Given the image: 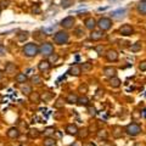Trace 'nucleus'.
<instances>
[{
	"label": "nucleus",
	"instance_id": "48",
	"mask_svg": "<svg viewBox=\"0 0 146 146\" xmlns=\"http://www.w3.org/2000/svg\"><path fill=\"white\" fill-rule=\"evenodd\" d=\"M110 3H117V1H121V0H108Z\"/></svg>",
	"mask_w": 146,
	"mask_h": 146
},
{
	"label": "nucleus",
	"instance_id": "4",
	"mask_svg": "<svg viewBox=\"0 0 146 146\" xmlns=\"http://www.w3.org/2000/svg\"><path fill=\"white\" fill-rule=\"evenodd\" d=\"M112 26H113L112 20L111 18H108V17H101L98 21V27L100 28V31H102V32L110 31L112 28Z\"/></svg>",
	"mask_w": 146,
	"mask_h": 146
},
{
	"label": "nucleus",
	"instance_id": "28",
	"mask_svg": "<svg viewBox=\"0 0 146 146\" xmlns=\"http://www.w3.org/2000/svg\"><path fill=\"white\" fill-rule=\"evenodd\" d=\"M74 5V0H61V7L62 9H70L71 6Z\"/></svg>",
	"mask_w": 146,
	"mask_h": 146
},
{
	"label": "nucleus",
	"instance_id": "36",
	"mask_svg": "<svg viewBox=\"0 0 146 146\" xmlns=\"http://www.w3.org/2000/svg\"><path fill=\"white\" fill-rule=\"evenodd\" d=\"M74 34H76L77 38H82V36H84V31H83V28H77V29L74 31Z\"/></svg>",
	"mask_w": 146,
	"mask_h": 146
},
{
	"label": "nucleus",
	"instance_id": "34",
	"mask_svg": "<svg viewBox=\"0 0 146 146\" xmlns=\"http://www.w3.org/2000/svg\"><path fill=\"white\" fill-rule=\"evenodd\" d=\"M29 99L32 100V101H35V102H38L39 100H40V95L38 94V93H32L31 95H29Z\"/></svg>",
	"mask_w": 146,
	"mask_h": 146
},
{
	"label": "nucleus",
	"instance_id": "10",
	"mask_svg": "<svg viewBox=\"0 0 146 146\" xmlns=\"http://www.w3.org/2000/svg\"><path fill=\"white\" fill-rule=\"evenodd\" d=\"M105 56H106V60L110 61V62H115V61L118 60V52L113 49L107 50L106 54H105Z\"/></svg>",
	"mask_w": 146,
	"mask_h": 146
},
{
	"label": "nucleus",
	"instance_id": "46",
	"mask_svg": "<svg viewBox=\"0 0 146 146\" xmlns=\"http://www.w3.org/2000/svg\"><path fill=\"white\" fill-rule=\"evenodd\" d=\"M7 4H10V0H6V1H4V3H3V6H5V7H6V6H7Z\"/></svg>",
	"mask_w": 146,
	"mask_h": 146
},
{
	"label": "nucleus",
	"instance_id": "3",
	"mask_svg": "<svg viewBox=\"0 0 146 146\" xmlns=\"http://www.w3.org/2000/svg\"><path fill=\"white\" fill-rule=\"evenodd\" d=\"M125 133L129 136H138L141 133V127L138 123H130L125 127Z\"/></svg>",
	"mask_w": 146,
	"mask_h": 146
},
{
	"label": "nucleus",
	"instance_id": "30",
	"mask_svg": "<svg viewBox=\"0 0 146 146\" xmlns=\"http://www.w3.org/2000/svg\"><path fill=\"white\" fill-rule=\"evenodd\" d=\"M131 52H139L141 50V42H136L134 44H131V46L129 48Z\"/></svg>",
	"mask_w": 146,
	"mask_h": 146
},
{
	"label": "nucleus",
	"instance_id": "29",
	"mask_svg": "<svg viewBox=\"0 0 146 146\" xmlns=\"http://www.w3.org/2000/svg\"><path fill=\"white\" fill-rule=\"evenodd\" d=\"M77 101H78V96H77L76 94H70L66 98V102L67 104H77Z\"/></svg>",
	"mask_w": 146,
	"mask_h": 146
},
{
	"label": "nucleus",
	"instance_id": "52",
	"mask_svg": "<svg viewBox=\"0 0 146 146\" xmlns=\"http://www.w3.org/2000/svg\"><path fill=\"white\" fill-rule=\"evenodd\" d=\"M0 13H1V9H0Z\"/></svg>",
	"mask_w": 146,
	"mask_h": 146
},
{
	"label": "nucleus",
	"instance_id": "6",
	"mask_svg": "<svg viewBox=\"0 0 146 146\" xmlns=\"http://www.w3.org/2000/svg\"><path fill=\"white\" fill-rule=\"evenodd\" d=\"M74 23H76V18L73 17V16H67V17H65V18H63V20L60 22L61 27H62V28H65V29H71V28H73Z\"/></svg>",
	"mask_w": 146,
	"mask_h": 146
},
{
	"label": "nucleus",
	"instance_id": "35",
	"mask_svg": "<svg viewBox=\"0 0 146 146\" xmlns=\"http://www.w3.org/2000/svg\"><path fill=\"white\" fill-rule=\"evenodd\" d=\"M28 135H29V138H32V139H33V138H38V136H39V131L36 129H31Z\"/></svg>",
	"mask_w": 146,
	"mask_h": 146
},
{
	"label": "nucleus",
	"instance_id": "33",
	"mask_svg": "<svg viewBox=\"0 0 146 146\" xmlns=\"http://www.w3.org/2000/svg\"><path fill=\"white\" fill-rule=\"evenodd\" d=\"M63 104H65V102H63V99L62 98H58L56 100V102L54 104V106L56 107V108H61V107H63Z\"/></svg>",
	"mask_w": 146,
	"mask_h": 146
},
{
	"label": "nucleus",
	"instance_id": "27",
	"mask_svg": "<svg viewBox=\"0 0 146 146\" xmlns=\"http://www.w3.org/2000/svg\"><path fill=\"white\" fill-rule=\"evenodd\" d=\"M56 145V139L52 136H46L44 140V146H55Z\"/></svg>",
	"mask_w": 146,
	"mask_h": 146
},
{
	"label": "nucleus",
	"instance_id": "42",
	"mask_svg": "<svg viewBox=\"0 0 146 146\" xmlns=\"http://www.w3.org/2000/svg\"><path fill=\"white\" fill-rule=\"evenodd\" d=\"M3 55H6V49L1 45V46H0V56H3Z\"/></svg>",
	"mask_w": 146,
	"mask_h": 146
},
{
	"label": "nucleus",
	"instance_id": "19",
	"mask_svg": "<svg viewBox=\"0 0 146 146\" xmlns=\"http://www.w3.org/2000/svg\"><path fill=\"white\" fill-rule=\"evenodd\" d=\"M16 70H17V67H16V65L13 62H6V65H5V73H7V74H13Z\"/></svg>",
	"mask_w": 146,
	"mask_h": 146
},
{
	"label": "nucleus",
	"instance_id": "5",
	"mask_svg": "<svg viewBox=\"0 0 146 146\" xmlns=\"http://www.w3.org/2000/svg\"><path fill=\"white\" fill-rule=\"evenodd\" d=\"M54 52V45L49 42H43L42 45L39 46V54L43 56H50Z\"/></svg>",
	"mask_w": 146,
	"mask_h": 146
},
{
	"label": "nucleus",
	"instance_id": "1",
	"mask_svg": "<svg viewBox=\"0 0 146 146\" xmlns=\"http://www.w3.org/2000/svg\"><path fill=\"white\" fill-rule=\"evenodd\" d=\"M22 52L26 57H34L39 54V46L35 43H28L22 48Z\"/></svg>",
	"mask_w": 146,
	"mask_h": 146
},
{
	"label": "nucleus",
	"instance_id": "32",
	"mask_svg": "<svg viewBox=\"0 0 146 146\" xmlns=\"http://www.w3.org/2000/svg\"><path fill=\"white\" fill-rule=\"evenodd\" d=\"M54 133H55V128H54V127H48V128H45L44 131H43V134H44L45 136H50V135L54 134Z\"/></svg>",
	"mask_w": 146,
	"mask_h": 146
},
{
	"label": "nucleus",
	"instance_id": "18",
	"mask_svg": "<svg viewBox=\"0 0 146 146\" xmlns=\"http://www.w3.org/2000/svg\"><path fill=\"white\" fill-rule=\"evenodd\" d=\"M28 38H29V32H28V31H20V32H18V34H17L18 42L23 43V42H26V40L28 39Z\"/></svg>",
	"mask_w": 146,
	"mask_h": 146
},
{
	"label": "nucleus",
	"instance_id": "15",
	"mask_svg": "<svg viewBox=\"0 0 146 146\" xmlns=\"http://www.w3.org/2000/svg\"><path fill=\"white\" fill-rule=\"evenodd\" d=\"M68 74L70 76H73V77H78V76H80V73H82V68H80V66H78V65H73L70 70H68Z\"/></svg>",
	"mask_w": 146,
	"mask_h": 146
},
{
	"label": "nucleus",
	"instance_id": "13",
	"mask_svg": "<svg viewBox=\"0 0 146 146\" xmlns=\"http://www.w3.org/2000/svg\"><path fill=\"white\" fill-rule=\"evenodd\" d=\"M51 67V63H50L48 60H42L39 63H38V70L40 72H48Z\"/></svg>",
	"mask_w": 146,
	"mask_h": 146
},
{
	"label": "nucleus",
	"instance_id": "31",
	"mask_svg": "<svg viewBox=\"0 0 146 146\" xmlns=\"http://www.w3.org/2000/svg\"><path fill=\"white\" fill-rule=\"evenodd\" d=\"M58 60H60V56H58V54H55V52H52V54L48 57V61H49L50 63H56Z\"/></svg>",
	"mask_w": 146,
	"mask_h": 146
},
{
	"label": "nucleus",
	"instance_id": "37",
	"mask_svg": "<svg viewBox=\"0 0 146 146\" xmlns=\"http://www.w3.org/2000/svg\"><path fill=\"white\" fill-rule=\"evenodd\" d=\"M139 71L146 72V61H141V62L139 63Z\"/></svg>",
	"mask_w": 146,
	"mask_h": 146
},
{
	"label": "nucleus",
	"instance_id": "24",
	"mask_svg": "<svg viewBox=\"0 0 146 146\" xmlns=\"http://www.w3.org/2000/svg\"><path fill=\"white\" fill-rule=\"evenodd\" d=\"M31 83L33 85H40L43 83V78L39 74H34L31 77Z\"/></svg>",
	"mask_w": 146,
	"mask_h": 146
},
{
	"label": "nucleus",
	"instance_id": "41",
	"mask_svg": "<svg viewBox=\"0 0 146 146\" xmlns=\"http://www.w3.org/2000/svg\"><path fill=\"white\" fill-rule=\"evenodd\" d=\"M88 108H89V113H90V115H95V113H96V110H95V107L88 106Z\"/></svg>",
	"mask_w": 146,
	"mask_h": 146
},
{
	"label": "nucleus",
	"instance_id": "49",
	"mask_svg": "<svg viewBox=\"0 0 146 146\" xmlns=\"http://www.w3.org/2000/svg\"><path fill=\"white\" fill-rule=\"evenodd\" d=\"M141 116H143V117H146V110H144V111H143V115H141Z\"/></svg>",
	"mask_w": 146,
	"mask_h": 146
},
{
	"label": "nucleus",
	"instance_id": "26",
	"mask_svg": "<svg viewBox=\"0 0 146 146\" xmlns=\"http://www.w3.org/2000/svg\"><path fill=\"white\" fill-rule=\"evenodd\" d=\"M89 99L85 96V95H83V96L78 98V101H77V105H79V106H89Z\"/></svg>",
	"mask_w": 146,
	"mask_h": 146
},
{
	"label": "nucleus",
	"instance_id": "14",
	"mask_svg": "<svg viewBox=\"0 0 146 146\" xmlns=\"http://www.w3.org/2000/svg\"><path fill=\"white\" fill-rule=\"evenodd\" d=\"M6 135L10 139H18V136H20V130H18V128L12 127L6 131Z\"/></svg>",
	"mask_w": 146,
	"mask_h": 146
},
{
	"label": "nucleus",
	"instance_id": "2",
	"mask_svg": "<svg viewBox=\"0 0 146 146\" xmlns=\"http://www.w3.org/2000/svg\"><path fill=\"white\" fill-rule=\"evenodd\" d=\"M54 42L58 45L67 44L70 42V34H68L66 31H57L54 35Z\"/></svg>",
	"mask_w": 146,
	"mask_h": 146
},
{
	"label": "nucleus",
	"instance_id": "21",
	"mask_svg": "<svg viewBox=\"0 0 146 146\" xmlns=\"http://www.w3.org/2000/svg\"><path fill=\"white\" fill-rule=\"evenodd\" d=\"M108 83H110V85H111L112 88H119L122 82H121V79L118 78V77H112V78L108 79Z\"/></svg>",
	"mask_w": 146,
	"mask_h": 146
},
{
	"label": "nucleus",
	"instance_id": "23",
	"mask_svg": "<svg viewBox=\"0 0 146 146\" xmlns=\"http://www.w3.org/2000/svg\"><path fill=\"white\" fill-rule=\"evenodd\" d=\"M15 80L17 82V83H20V84H25L26 82H27L26 73H17L16 77H15Z\"/></svg>",
	"mask_w": 146,
	"mask_h": 146
},
{
	"label": "nucleus",
	"instance_id": "45",
	"mask_svg": "<svg viewBox=\"0 0 146 146\" xmlns=\"http://www.w3.org/2000/svg\"><path fill=\"white\" fill-rule=\"evenodd\" d=\"M83 146H95V145H94L93 143H84Z\"/></svg>",
	"mask_w": 146,
	"mask_h": 146
},
{
	"label": "nucleus",
	"instance_id": "11",
	"mask_svg": "<svg viewBox=\"0 0 146 146\" xmlns=\"http://www.w3.org/2000/svg\"><path fill=\"white\" fill-rule=\"evenodd\" d=\"M125 15H127V9H118V10L111 12V17L116 18V20H121V18L125 17Z\"/></svg>",
	"mask_w": 146,
	"mask_h": 146
},
{
	"label": "nucleus",
	"instance_id": "8",
	"mask_svg": "<svg viewBox=\"0 0 146 146\" xmlns=\"http://www.w3.org/2000/svg\"><path fill=\"white\" fill-rule=\"evenodd\" d=\"M84 25H85V28H86V29H89L90 32H93V31H95V28L98 27V22H96V20H95V18L88 17V18H86V20L84 21Z\"/></svg>",
	"mask_w": 146,
	"mask_h": 146
},
{
	"label": "nucleus",
	"instance_id": "40",
	"mask_svg": "<svg viewBox=\"0 0 146 146\" xmlns=\"http://www.w3.org/2000/svg\"><path fill=\"white\" fill-rule=\"evenodd\" d=\"M95 51H96L99 55H102V52H104V46H102V45H99V46L95 48Z\"/></svg>",
	"mask_w": 146,
	"mask_h": 146
},
{
	"label": "nucleus",
	"instance_id": "22",
	"mask_svg": "<svg viewBox=\"0 0 146 146\" xmlns=\"http://www.w3.org/2000/svg\"><path fill=\"white\" fill-rule=\"evenodd\" d=\"M112 135L115 136L116 139H119L121 136L123 135L122 128H121V127H118V125H115V127H113V129H112Z\"/></svg>",
	"mask_w": 146,
	"mask_h": 146
},
{
	"label": "nucleus",
	"instance_id": "17",
	"mask_svg": "<svg viewBox=\"0 0 146 146\" xmlns=\"http://www.w3.org/2000/svg\"><path fill=\"white\" fill-rule=\"evenodd\" d=\"M136 11H138L140 15H146V0H140V1L136 4Z\"/></svg>",
	"mask_w": 146,
	"mask_h": 146
},
{
	"label": "nucleus",
	"instance_id": "16",
	"mask_svg": "<svg viewBox=\"0 0 146 146\" xmlns=\"http://www.w3.org/2000/svg\"><path fill=\"white\" fill-rule=\"evenodd\" d=\"M66 133L68 134V135H77L78 134V131H79V129H78V127H77L76 124H68V125H66Z\"/></svg>",
	"mask_w": 146,
	"mask_h": 146
},
{
	"label": "nucleus",
	"instance_id": "9",
	"mask_svg": "<svg viewBox=\"0 0 146 146\" xmlns=\"http://www.w3.org/2000/svg\"><path fill=\"white\" fill-rule=\"evenodd\" d=\"M104 36H105V33L100 29H95L93 32H90V40H93V42H99Z\"/></svg>",
	"mask_w": 146,
	"mask_h": 146
},
{
	"label": "nucleus",
	"instance_id": "20",
	"mask_svg": "<svg viewBox=\"0 0 146 146\" xmlns=\"http://www.w3.org/2000/svg\"><path fill=\"white\" fill-rule=\"evenodd\" d=\"M21 93L23 94V95H26V96H29V95L33 93V89H32V85H29V84H22V86H21Z\"/></svg>",
	"mask_w": 146,
	"mask_h": 146
},
{
	"label": "nucleus",
	"instance_id": "50",
	"mask_svg": "<svg viewBox=\"0 0 146 146\" xmlns=\"http://www.w3.org/2000/svg\"><path fill=\"white\" fill-rule=\"evenodd\" d=\"M71 146H79V145H78V143H77V141H74V144H72Z\"/></svg>",
	"mask_w": 146,
	"mask_h": 146
},
{
	"label": "nucleus",
	"instance_id": "39",
	"mask_svg": "<svg viewBox=\"0 0 146 146\" xmlns=\"http://www.w3.org/2000/svg\"><path fill=\"white\" fill-rule=\"evenodd\" d=\"M98 136H99V138H104V139H106V138H107V133H106V130H100L99 133H98Z\"/></svg>",
	"mask_w": 146,
	"mask_h": 146
},
{
	"label": "nucleus",
	"instance_id": "38",
	"mask_svg": "<svg viewBox=\"0 0 146 146\" xmlns=\"http://www.w3.org/2000/svg\"><path fill=\"white\" fill-rule=\"evenodd\" d=\"M32 12H33V13H40V12H42V10H40L39 5H34V6H32Z\"/></svg>",
	"mask_w": 146,
	"mask_h": 146
},
{
	"label": "nucleus",
	"instance_id": "7",
	"mask_svg": "<svg viewBox=\"0 0 146 146\" xmlns=\"http://www.w3.org/2000/svg\"><path fill=\"white\" fill-rule=\"evenodd\" d=\"M119 33L123 36H129V35H133L134 34V28L131 27L130 25H123L119 27Z\"/></svg>",
	"mask_w": 146,
	"mask_h": 146
},
{
	"label": "nucleus",
	"instance_id": "47",
	"mask_svg": "<svg viewBox=\"0 0 146 146\" xmlns=\"http://www.w3.org/2000/svg\"><path fill=\"white\" fill-rule=\"evenodd\" d=\"M3 77H4V71H1V70H0V80L3 79Z\"/></svg>",
	"mask_w": 146,
	"mask_h": 146
},
{
	"label": "nucleus",
	"instance_id": "12",
	"mask_svg": "<svg viewBox=\"0 0 146 146\" xmlns=\"http://www.w3.org/2000/svg\"><path fill=\"white\" fill-rule=\"evenodd\" d=\"M104 74L108 77V78H112V77H116L117 74V70L115 67H112V66H107V67H104Z\"/></svg>",
	"mask_w": 146,
	"mask_h": 146
},
{
	"label": "nucleus",
	"instance_id": "44",
	"mask_svg": "<svg viewBox=\"0 0 146 146\" xmlns=\"http://www.w3.org/2000/svg\"><path fill=\"white\" fill-rule=\"evenodd\" d=\"M104 95V90H101V89H100V90H98V94H96V98H100V95Z\"/></svg>",
	"mask_w": 146,
	"mask_h": 146
},
{
	"label": "nucleus",
	"instance_id": "51",
	"mask_svg": "<svg viewBox=\"0 0 146 146\" xmlns=\"http://www.w3.org/2000/svg\"><path fill=\"white\" fill-rule=\"evenodd\" d=\"M1 45H3V43H1V39H0V46H1Z\"/></svg>",
	"mask_w": 146,
	"mask_h": 146
},
{
	"label": "nucleus",
	"instance_id": "43",
	"mask_svg": "<svg viewBox=\"0 0 146 146\" xmlns=\"http://www.w3.org/2000/svg\"><path fill=\"white\" fill-rule=\"evenodd\" d=\"M86 89H88V86H86V85H80L79 86V91H82V90H84V91H86Z\"/></svg>",
	"mask_w": 146,
	"mask_h": 146
},
{
	"label": "nucleus",
	"instance_id": "25",
	"mask_svg": "<svg viewBox=\"0 0 146 146\" xmlns=\"http://www.w3.org/2000/svg\"><path fill=\"white\" fill-rule=\"evenodd\" d=\"M80 68H82V72H90L93 70V63L90 61H86V62H83L80 65Z\"/></svg>",
	"mask_w": 146,
	"mask_h": 146
}]
</instances>
